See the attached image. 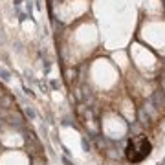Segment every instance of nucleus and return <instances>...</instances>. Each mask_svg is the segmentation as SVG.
Here are the masks:
<instances>
[{"label":"nucleus","mask_w":165,"mask_h":165,"mask_svg":"<svg viewBox=\"0 0 165 165\" xmlns=\"http://www.w3.org/2000/svg\"><path fill=\"white\" fill-rule=\"evenodd\" d=\"M149 149H151V145H149L147 140H134V141L129 143L127 156H129L130 162H140L149 154Z\"/></svg>","instance_id":"1"},{"label":"nucleus","mask_w":165,"mask_h":165,"mask_svg":"<svg viewBox=\"0 0 165 165\" xmlns=\"http://www.w3.org/2000/svg\"><path fill=\"white\" fill-rule=\"evenodd\" d=\"M20 2H22V0H15V6H18V4H20Z\"/></svg>","instance_id":"2"}]
</instances>
